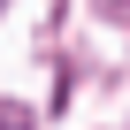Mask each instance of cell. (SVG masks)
<instances>
[{"label": "cell", "mask_w": 130, "mask_h": 130, "mask_svg": "<svg viewBox=\"0 0 130 130\" xmlns=\"http://www.w3.org/2000/svg\"><path fill=\"white\" fill-rule=\"evenodd\" d=\"M23 122H31L23 107H0V130H23Z\"/></svg>", "instance_id": "1"}]
</instances>
